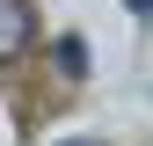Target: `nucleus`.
<instances>
[{"mask_svg":"<svg viewBox=\"0 0 153 146\" xmlns=\"http://www.w3.org/2000/svg\"><path fill=\"white\" fill-rule=\"evenodd\" d=\"M29 36H36L29 0H0V66H7V59H22V51H29Z\"/></svg>","mask_w":153,"mask_h":146,"instance_id":"nucleus-1","label":"nucleus"}]
</instances>
